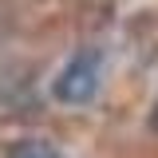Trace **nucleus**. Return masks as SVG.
<instances>
[{
    "instance_id": "obj_3",
    "label": "nucleus",
    "mask_w": 158,
    "mask_h": 158,
    "mask_svg": "<svg viewBox=\"0 0 158 158\" xmlns=\"http://www.w3.org/2000/svg\"><path fill=\"white\" fill-rule=\"evenodd\" d=\"M150 123H154V131H158V103H154V115H150Z\"/></svg>"
},
{
    "instance_id": "obj_2",
    "label": "nucleus",
    "mask_w": 158,
    "mask_h": 158,
    "mask_svg": "<svg viewBox=\"0 0 158 158\" xmlns=\"http://www.w3.org/2000/svg\"><path fill=\"white\" fill-rule=\"evenodd\" d=\"M8 158H63V154L52 142H44V138H20L16 146L8 150Z\"/></svg>"
},
{
    "instance_id": "obj_1",
    "label": "nucleus",
    "mask_w": 158,
    "mask_h": 158,
    "mask_svg": "<svg viewBox=\"0 0 158 158\" xmlns=\"http://www.w3.org/2000/svg\"><path fill=\"white\" fill-rule=\"evenodd\" d=\"M99 79H103V52L99 48H83L63 63V71L52 83V95L67 107H83L91 103L99 91Z\"/></svg>"
}]
</instances>
